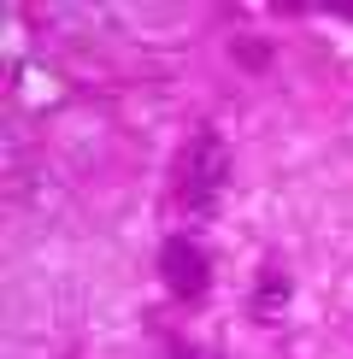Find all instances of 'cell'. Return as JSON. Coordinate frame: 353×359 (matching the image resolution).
<instances>
[{
    "instance_id": "1",
    "label": "cell",
    "mask_w": 353,
    "mask_h": 359,
    "mask_svg": "<svg viewBox=\"0 0 353 359\" xmlns=\"http://www.w3.org/2000/svg\"><path fill=\"white\" fill-rule=\"evenodd\" d=\"M224 177H230L224 136H218V130H195L188 147L176 154V206L195 212V218H206L212 201H218V189H224Z\"/></svg>"
},
{
    "instance_id": "2",
    "label": "cell",
    "mask_w": 353,
    "mask_h": 359,
    "mask_svg": "<svg viewBox=\"0 0 353 359\" xmlns=\"http://www.w3.org/2000/svg\"><path fill=\"white\" fill-rule=\"evenodd\" d=\"M159 277H165V289L176 301L195 306L206 289H212V259L188 242V236H165V248H159Z\"/></svg>"
},
{
    "instance_id": "5",
    "label": "cell",
    "mask_w": 353,
    "mask_h": 359,
    "mask_svg": "<svg viewBox=\"0 0 353 359\" xmlns=\"http://www.w3.org/2000/svg\"><path fill=\"white\" fill-rule=\"evenodd\" d=\"M324 12H335V18H347V24H353V0H324Z\"/></svg>"
},
{
    "instance_id": "3",
    "label": "cell",
    "mask_w": 353,
    "mask_h": 359,
    "mask_svg": "<svg viewBox=\"0 0 353 359\" xmlns=\"http://www.w3.org/2000/svg\"><path fill=\"white\" fill-rule=\"evenodd\" d=\"M283 306H289V277L283 271H265L259 289H254V318L271 324V318H283Z\"/></svg>"
},
{
    "instance_id": "4",
    "label": "cell",
    "mask_w": 353,
    "mask_h": 359,
    "mask_svg": "<svg viewBox=\"0 0 353 359\" xmlns=\"http://www.w3.org/2000/svg\"><path fill=\"white\" fill-rule=\"evenodd\" d=\"M235 59H247V71H265V59H271V53H265L259 41H235Z\"/></svg>"
}]
</instances>
